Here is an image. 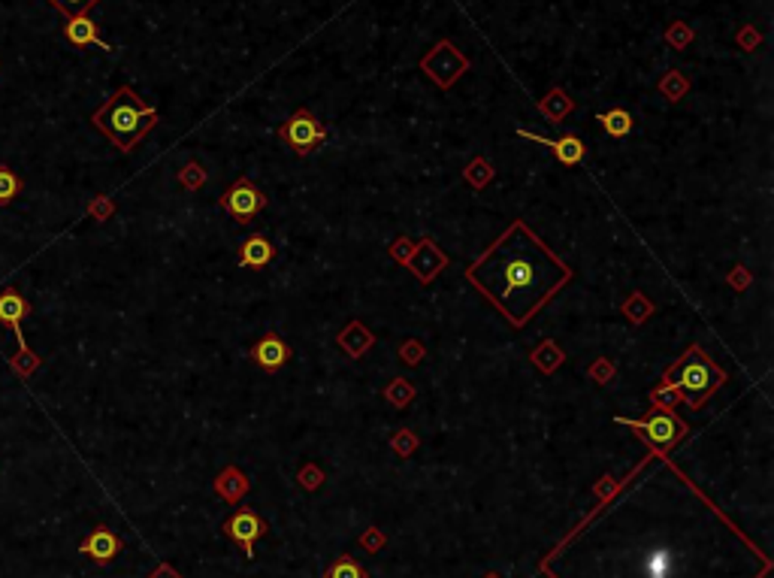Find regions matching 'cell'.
<instances>
[{
  "instance_id": "1",
  "label": "cell",
  "mask_w": 774,
  "mask_h": 578,
  "mask_svg": "<svg viewBox=\"0 0 774 578\" xmlns=\"http://www.w3.org/2000/svg\"><path fill=\"white\" fill-rule=\"evenodd\" d=\"M466 279L503 312L508 324L527 327L536 312L572 282V267L518 218L466 269Z\"/></svg>"
},
{
  "instance_id": "2",
  "label": "cell",
  "mask_w": 774,
  "mask_h": 578,
  "mask_svg": "<svg viewBox=\"0 0 774 578\" xmlns=\"http://www.w3.org/2000/svg\"><path fill=\"white\" fill-rule=\"evenodd\" d=\"M91 121L100 134H106L109 140H113L118 152L128 155V152L137 149V143L149 134L154 124L160 121V115H158V109L149 106L143 98H139L134 88L121 85V88H115L113 98H109L106 104L91 115Z\"/></svg>"
},
{
  "instance_id": "3",
  "label": "cell",
  "mask_w": 774,
  "mask_h": 578,
  "mask_svg": "<svg viewBox=\"0 0 774 578\" xmlns=\"http://www.w3.org/2000/svg\"><path fill=\"white\" fill-rule=\"evenodd\" d=\"M666 382H672L684 394V403L690 409H702L720 387L726 385V372L711 361L699 346H690L681 357L662 372Z\"/></svg>"
},
{
  "instance_id": "4",
  "label": "cell",
  "mask_w": 774,
  "mask_h": 578,
  "mask_svg": "<svg viewBox=\"0 0 774 578\" xmlns=\"http://www.w3.org/2000/svg\"><path fill=\"white\" fill-rule=\"evenodd\" d=\"M614 421L638 430V434L651 442V449L657 451V455H666L668 449H675V445L690 434L687 421H681L675 412H662V409H653L647 418H626V415H617Z\"/></svg>"
},
{
  "instance_id": "5",
  "label": "cell",
  "mask_w": 774,
  "mask_h": 578,
  "mask_svg": "<svg viewBox=\"0 0 774 578\" xmlns=\"http://www.w3.org/2000/svg\"><path fill=\"white\" fill-rule=\"evenodd\" d=\"M278 137L293 155L306 158L312 155L315 149H321L324 140H327V124H324L312 109H297V113L287 119L282 128H278Z\"/></svg>"
},
{
  "instance_id": "6",
  "label": "cell",
  "mask_w": 774,
  "mask_h": 578,
  "mask_svg": "<svg viewBox=\"0 0 774 578\" xmlns=\"http://www.w3.org/2000/svg\"><path fill=\"white\" fill-rule=\"evenodd\" d=\"M469 67H472L469 58L463 55L451 40H439L436 46L421 58V70L426 73V79L436 82L442 91H448L463 73H469Z\"/></svg>"
},
{
  "instance_id": "7",
  "label": "cell",
  "mask_w": 774,
  "mask_h": 578,
  "mask_svg": "<svg viewBox=\"0 0 774 578\" xmlns=\"http://www.w3.org/2000/svg\"><path fill=\"white\" fill-rule=\"evenodd\" d=\"M218 207L224 212H231L239 224H248V222H254L263 209H267V194H263L252 179H246V176H242V179H236L233 185L221 194Z\"/></svg>"
},
{
  "instance_id": "8",
  "label": "cell",
  "mask_w": 774,
  "mask_h": 578,
  "mask_svg": "<svg viewBox=\"0 0 774 578\" xmlns=\"http://www.w3.org/2000/svg\"><path fill=\"white\" fill-rule=\"evenodd\" d=\"M221 533H224L231 543L242 548L246 560H254V545H257V539L267 533V524H263V518L257 515L254 509H239L227 518L224 527H221Z\"/></svg>"
},
{
  "instance_id": "9",
  "label": "cell",
  "mask_w": 774,
  "mask_h": 578,
  "mask_svg": "<svg viewBox=\"0 0 774 578\" xmlns=\"http://www.w3.org/2000/svg\"><path fill=\"white\" fill-rule=\"evenodd\" d=\"M448 263H451V258L442 252L436 239L424 237V239H418V243H415V252H411V258H409L405 267H409V273L415 276L421 285H430L442 273V269L448 267Z\"/></svg>"
},
{
  "instance_id": "10",
  "label": "cell",
  "mask_w": 774,
  "mask_h": 578,
  "mask_svg": "<svg viewBox=\"0 0 774 578\" xmlns=\"http://www.w3.org/2000/svg\"><path fill=\"white\" fill-rule=\"evenodd\" d=\"M248 357H252L263 372H278L291 361V346H287L278 333H263L261 340L248 348Z\"/></svg>"
},
{
  "instance_id": "11",
  "label": "cell",
  "mask_w": 774,
  "mask_h": 578,
  "mask_svg": "<svg viewBox=\"0 0 774 578\" xmlns=\"http://www.w3.org/2000/svg\"><path fill=\"white\" fill-rule=\"evenodd\" d=\"M518 137H523V140H533L536 145H548V149L554 152V158L559 160V164H566V167H578L581 160L587 158V145L581 143L575 134H566V137H559V140H548V137H539V134H533V130L520 128Z\"/></svg>"
},
{
  "instance_id": "12",
  "label": "cell",
  "mask_w": 774,
  "mask_h": 578,
  "mask_svg": "<svg viewBox=\"0 0 774 578\" xmlns=\"http://www.w3.org/2000/svg\"><path fill=\"white\" fill-rule=\"evenodd\" d=\"M79 551H82L85 558H91L94 563H100V566H109V563L118 558V551H121V539H118L109 527L100 524L88 533V539L79 545Z\"/></svg>"
},
{
  "instance_id": "13",
  "label": "cell",
  "mask_w": 774,
  "mask_h": 578,
  "mask_svg": "<svg viewBox=\"0 0 774 578\" xmlns=\"http://www.w3.org/2000/svg\"><path fill=\"white\" fill-rule=\"evenodd\" d=\"M336 342H339V348H342L345 355L351 357V361H360V357H364L366 351L375 346V333L360 318H351L348 324H345L342 331H339Z\"/></svg>"
},
{
  "instance_id": "14",
  "label": "cell",
  "mask_w": 774,
  "mask_h": 578,
  "mask_svg": "<svg viewBox=\"0 0 774 578\" xmlns=\"http://www.w3.org/2000/svg\"><path fill=\"white\" fill-rule=\"evenodd\" d=\"M248 491H252V479H248L239 466L227 464L224 470L215 475V494L224 503H239Z\"/></svg>"
},
{
  "instance_id": "15",
  "label": "cell",
  "mask_w": 774,
  "mask_h": 578,
  "mask_svg": "<svg viewBox=\"0 0 774 578\" xmlns=\"http://www.w3.org/2000/svg\"><path fill=\"white\" fill-rule=\"evenodd\" d=\"M272 258H276V246H272L263 233H254V237H248L246 243L239 246V267L263 269Z\"/></svg>"
},
{
  "instance_id": "16",
  "label": "cell",
  "mask_w": 774,
  "mask_h": 578,
  "mask_svg": "<svg viewBox=\"0 0 774 578\" xmlns=\"http://www.w3.org/2000/svg\"><path fill=\"white\" fill-rule=\"evenodd\" d=\"M64 34H67V40L73 43V46H98L100 52H113V46L100 40L98 25H94V21L88 19V16L67 19V25H64Z\"/></svg>"
},
{
  "instance_id": "17",
  "label": "cell",
  "mask_w": 774,
  "mask_h": 578,
  "mask_svg": "<svg viewBox=\"0 0 774 578\" xmlns=\"http://www.w3.org/2000/svg\"><path fill=\"white\" fill-rule=\"evenodd\" d=\"M31 312L27 300L19 294V291H0V324L12 327L16 336L21 333V321Z\"/></svg>"
},
{
  "instance_id": "18",
  "label": "cell",
  "mask_w": 774,
  "mask_h": 578,
  "mask_svg": "<svg viewBox=\"0 0 774 578\" xmlns=\"http://www.w3.org/2000/svg\"><path fill=\"white\" fill-rule=\"evenodd\" d=\"M529 361H533V367L544 372V376H554V372L566 363V351L559 348V342H554V340H542L539 346L529 351Z\"/></svg>"
},
{
  "instance_id": "19",
  "label": "cell",
  "mask_w": 774,
  "mask_h": 578,
  "mask_svg": "<svg viewBox=\"0 0 774 578\" xmlns=\"http://www.w3.org/2000/svg\"><path fill=\"white\" fill-rule=\"evenodd\" d=\"M572 109H575V100L563 91V88H551V91L539 100V113H542L551 124L566 121V119H569V115H572Z\"/></svg>"
},
{
  "instance_id": "20",
  "label": "cell",
  "mask_w": 774,
  "mask_h": 578,
  "mask_svg": "<svg viewBox=\"0 0 774 578\" xmlns=\"http://www.w3.org/2000/svg\"><path fill=\"white\" fill-rule=\"evenodd\" d=\"M621 312L626 316V321H629V324L641 327V324H645L647 318L653 316V312H657V306L651 303V297H647L645 291H632V294L623 300Z\"/></svg>"
},
{
  "instance_id": "21",
  "label": "cell",
  "mask_w": 774,
  "mask_h": 578,
  "mask_svg": "<svg viewBox=\"0 0 774 578\" xmlns=\"http://www.w3.org/2000/svg\"><path fill=\"white\" fill-rule=\"evenodd\" d=\"M647 400H651V406H653V409H662V412H675V409L684 403V394L677 391V387H675L672 382H666V379H660V385L647 391Z\"/></svg>"
},
{
  "instance_id": "22",
  "label": "cell",
  "mask_w": 774,
  "mask_h": 578,
  "mask_svg": "<svg viewBox=\"0 0 774 578\" xmlns=\"http://www.w3.org/2000/svg\"><path fill=\"white\" fill-rule=\"evenodd\" d=\"M493 176H496V167H493V160H488V158H472L466 164V170H463V179H466L475 191L488 188L493 182Z\"/></svg>"
},
{
  "instance_id": "23",
  "label": "cell",
  "mask_w": 774,
  "mask_h": 578,
  "mask_svg": "<svg viewBox=\"0 0 774 578\" xmlns=\"http://www.w3.org/2000/svg\"><path fill=\"white\" fill-rule=\"evenodd\" d=\"M660 94L668 100V104H677V100H684L690 94V79L684 76L681 70H666V76L660 79Z\"/></svg>"
},
{
  "instance_id": "24",
  "label": "cell",
  "mask_w": 774,
  "mask_h": 578,
  "mask_svg": "<svg viewBox=\"0 0 774 578\" xmlns=\"http://www.w3.org/2000/svg\"><path fill=\"white\" fill-rule=\"evenodd\" d=\"M596 121H599L611 137L632 134V115L626 113L623 106H614V109H608V113H599V115H596Z\"/></svg>"
},
{
  "instance_id": "25",
  "label": "cell",
  "mask_w": 774,
  "mask_h": 578,
  "mask_svg": "<svg viewBox=\"0 0 774 578\" xmlns=\"http://www.w3.org/2000/svg\"><path fill=\"white\" fill-rule=\"evenodd\" d=\"M415 394H418V387L409 382V379L405 376H396V379H390V385L385 387V400L394 409H405L411 403V400H415Z\"/></svg>"
},
{
  "instance_id": "26",
  "label": "cell",
  "mask_w": 774,
  "mask_h": 578,
  "mask_svg": "<svg viewBox=\"0 0 774 578\" xmlns=\"http://www.w3.org/2000/svg\"><path fill=\"white\" fill-rule=\"evenodd\" d=\"M324 578H370V575H366V569L360 566L357 560L348 558V554H342V558H336L333 563H330Z\"/></svg>"
},
{
  "instance_id": "27",
  "label": "cell",
  "mask_w": 774,
  "mask_h": 578,
  "mask_svg": "<svg viewBox=\"0 0 774 578\" xmlns=\"http://www.w3.org/2000/svg\"><path fill=\"white\" fill-rule=\"evenodd\" d=\"M418 445H421V439H418L415 430H409V427H400L394 436H390V451H394L396 457H411L418 451Z\"/></svg>"
},
{
  "instance_id": "28",
  "label": "cell",
  "mask_w": 774,
  "mask_h": 578,
  "mask_svg": "<svg viewBox=\"0 0 774 578\" xmlns=\"http://www.w3.org/2000/svg\"><path fill=\"white\" fill-rule=\"evenodd\" d=\"M206 182H209V173H206L203 164H197V160H188L179 170V185L185 188V191H200Z\"/></svg>"
},
{
  "instance_id": "29",
  "label": "cell",
  "mask_w": 774,
  "mask_h": 578,
  "mask_svg": "<svg viewBox=\"0 0 774 578\" xmlns=\"http://www.w3.org/2000/svg\"><path fill=\"white\" fill-rule=\"evenodd\" d=\"M614 376H617V363L611 361V357H596V361L587 367V379L596 385H602V387H606L608 382H614Z\"/></svg>"
},
{
  "instance_id": "30",
  "label": "cell",
  "mask_w": 774,
  "mask_h": 578,
  "mask_svg": "<svg viewBox=\"0 0 774 578\" xmlns=\"http://www.w3.org/2000/svg\"><path fill=\"white\" fill-rule=\"evenodd\" d=\"M692 40H696V31H692L687 21H672V25L666 27V43L672 49H677V52H681V49H687Z\"/></svg>"
},
{
  "instance_id": "31",
  "label": "cell",
  "mask_w": 774,
  "mask_h": 578,
  "mask_svg": "<svg viewBox=\"0 0 774 578\" xmlns=\"http://www.w3.org/2000/svg\"><path fill=\"white\" fill-rule=\"evenodd\" d=\"M297 485L309 494L318 491V488L324 485V470L318 464H312V460H306V464H300V470H297Z\"/></svg>"
},
{
  "instance_id": "32",
  "label": "cell",
  "mask_w": 774,
  "mask_h": 578,
  "mask_svg": "<svg viewBox=\"0 0 774 578\" xmlns=\"http://www.w3.org/2000/svg\"><path fill=\"white\" fill-rule=\"evenodd\" d=\"M396 355H400V361L405 363V367H418V363L426 361V346L421 340H415V336H411V340H403V346H400Z\"/></svg>"
},
{
  "instance_id": "33",
  "label": "cell",
  "mask_w": 774,
  "mask_h": 578,
  "mask_svg": "<svg viewBox=\"0 0 774 578\" xmlns=\"http://www.w3.org/2000/svg\"><path fill=\"white\" fill-rule=\"evenodd\" d=\"M58 12H64L67 19H76V16H88L100 0H49Z\"/></svg>"
},
{
  "instance_id": "34",
  "label": "cell",
  "mask_w": 774,
  "mask_h": 578,
  "mask_svg": "<svg viewBox=\"0 0 774 578\" xmlns=\"http://www.w3.org/2000/svg\"><path fill=\"white\" fill-rule=\"evenodd\" d=\"M21 191V179L10 167H0V203H10Z\"/></svg>"
},
{
  "instance_id": "35",
  "label": "cell",
  "mask_w": 774,
  "mask_h": 578,
  "mask_svg": "<svg viewBox=\"0 0 774 578\" xmlns=\"http://www.w3.org/2000/svg\"><path fill=\"white\" fill-rule=\"evenodd\" d=\"M411 252H415V239H409V237H396L394 243H390V248H387V254L396 263H409Z\"/></svg>"
},
{
  "instance_id": "36",
  "label": "cell",
  "mask_w": 774,
  "mask_h": 578,
  "mask_svg": "<svg viewBox=\"0 0 774 578\" xmlns=\"http://www.w3.org/2000/svg\"><path fill=\"white\" fill-rule=\"evenodd\" d=\"M726 282H729V288H732V291H747L750 282H754V276H750V269L744 267V263H735V267L729 269Z\"/></svg>"
},
{
  "instance_id": "37",
  "label": "cell",
  "mask_w": 774,
  "mask_h": 578,
  "mask_svg": "<svg viewBox=\"0 0 774 578\" xmlns=\"http://www.w3.org/2000/svg\"><path fill=\"white\" fill-rule=\"evenodd\" d=\"M387 543V536L379 530V527H366V533L360 536V548H366V551H381Z\"/></svg>"
},
{
  "instance_id": "38",
  "label": "cell",
  "mask_w": 774,
  "mask_h": 578,
  "mask_svg": "<svg viewBox=\"0 0 774 578\" xmlns=\"http://www.w3.org/2000/svg\"><path fill=\"white\" fill-rule=\"evenodd\" d=\"M647 569H651V578H668V573H672V558H668V554H653Z\"/></svg>"
},
{
  "instance_id": "39",
  "label": "cell",
  "mask_w": 774,
  "mask_h": 578,
  "mask_svg": "<svg viewBox=\"0 0 774 578\" xmlns=\"http://www.w3.org/2000/svg\"><path fill=\"white\" fill-rule=\"evenodd\" d=\"M759 43H762V34L754 31V27H741L739 31V46L744 49V52H754Z\"/></svg>"
},
{
  "instance_id": "40",
  "label": "cell",
  "mask_w": 774,
  "mask_h": 578,
  "mask_svg": "<svg viewBox=\"0 0 774 578\" xmlns=\"http://www.w3.org/2000/svg\"><path fill=\"white\" fill-rule=\"evenodd\" d=\"M617 491H621V485H617V481L611 479V475H602V479H599V485H596V496H599L602 503H606V500H611V496H614Z\"/></svg>"
},
{
  "instance_id": "41",
  "label": "cell",
  "mask_w": 774,
  "mask_h": 578,
  "mask_svg": "<svg viewBox=\"0 0 774 578\" xmlns=\"http://www.w3.org/2000/svg\"><path fill=\"white\" fill-rule=\"evenodd\" d=\"M149 578H182L179 573H176L173 566H169V563H160L158 569H154V573L149 575Z\"/></svg>"
},
{
  "instance_id": "42",
  "label": "cell",
  "mask_w": 774,
  "mask_h": 578,
  "mask_svg": "<svg viewBox=\"0 0 774 578\" xmlns=\"http://www.w3.org/2000/svg\"><path fill=\"white\" fill-rule=\"evenodd\" d=\"M484 578H499V575H496V573H488V575H484Z\"/></svg>"
}]
</instances>
